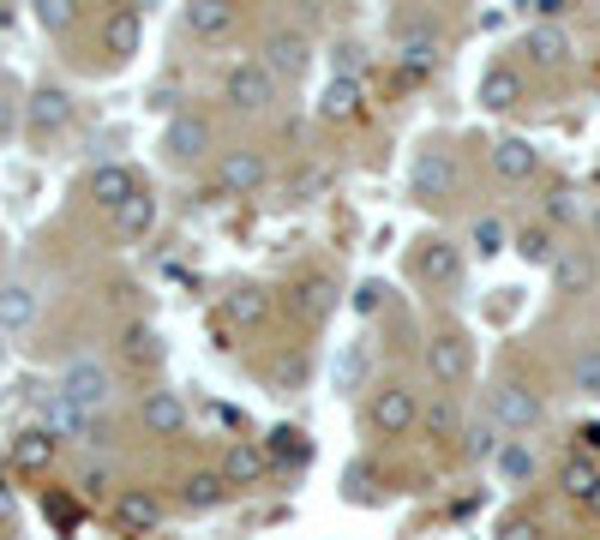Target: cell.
Wrapping results in <instances>:
<instances>
[{
    "label": "cell",
    "mask_w": 600,
    "mask_h": 540,
    "mask_svg": "<svg viewBox=\"0 0 600 540\" xmlns=\"http://www.w3.org/2000/svg\"><path fill=\"white\" fill-rule=\"evenodd\" d=\"M547 216H552V223H570V193H552L547 198Z\"/></svg>",
    "instance_id": "cell-45"
},
{
    "label": "cell",
    "mask_w": 600,
    "mask_h": 540,
    "mask_svg": "<svg viewBox=\"0 0 600 540\" xmlns=\"http://www.w3.org/2000/svg\"><path fill=\"white\" fill-rule=\"evenodd\" d=\"M72 19H79V12H72L67 0H42V7H37V24H42V31H72Z\"/></svg>",
    "instance_id": "cell-39"
},
{
    "label": "cell",
    "mask_w": 600,
    "mask_h": 540,
    "mask_svg": "<svg viewBox=\"0 0 600 540\" xmlns=\"http://www.w3.org/2000/svg\"><path fill=\"white\" fill-rule=\"evenodd\" d=\"M589 235H594V241H600V198H594V204H589Z\"/></svg>",
    "instance_id": "cell-49"
},
{
    "label": "cell",
    "mask_w": 600,
    "mask_h": 540,
    "mask_svg": "<svg viewBox=\"0 0 600 540\" xmlns=\"http://www.w3.org/2000/svg\"><path fill=\"white\" fill-rule=\"evenodd\" d=\"M577 439H582V457H589V450H594V457H600V427H582Z\"/></svg>",
    "instance_id": "cell-47"
},
{
    "label": "cell",
    "mask_w": 600,
    "mask_h": 540,
    "mask_svg": "<svg viewBox=\"0 0 600 540\" xmlns=\"http://www.w3.org/2000/svg\"><path fill=\"white\" fill-rule=\"evenodd\" d=\"M582 276H589V265H582V258H559V283H565V288H577Z\"/></svg>",
    "instance_id": "cell-44"
},
{
    "label": "cell",
    "mask_w": 600,
    "mask_h": 540,
    "mask_svg": "<svg viewBox=\"0 0 600 540\" xmlns=\"http://www.w3.org/2000/svg\"><path fill=\"white\" fill-rule=\"evenodd\" d=\"M258 61H265L276 79H301L306 61H313V42H306V31H271V42H265Z\"/></svg>",
    "instance_id": "cell-15"
},
{
    "label": "cell",
    "mask_w": 600,
    "mask_h": 540,
    "mask_svg": "<svg viewBox=\"0 0 600 540\" xmlns=\"http://www.w3.org/2000/svg\"><path fill=\"white\" fill-rule=\"evenodd\" d=\"M487 420L499 432H535L540 420H547V403H540V390H529V385H517V378H510V385L492 390V415Z\"/></svg>",
    "instance_id": "cell-5"
},
{
    "label": "cell",
    "mask_w": 600,
    "mask_h": 540,
    "mask_svg": "<svg viewBox=\"0 0 600 540\" xmlns=\"http://www.w3.org/2000/svg\"><path fill=\"white\" fill-rule=\"evenodd\" d=\"M67 121H72V96L61 91V84H42V91H31V102H24V126H31L37 139L67 133Z\"/></svg>",
    "instance_id": "cell-11"
},
{
    "label": "cell",
    "mask_w": 600,
    "mask_h": 540,
    "mask_svg": "<svg viewBox=\"0 0 600 540\" xmlns=\"http://www.w3.org/2000/svg\"><path fill=\"white\" fill-rule=\"evenodd\" d=\"M420 427H427L433 439H450V432H457V420H450V408H433V415H420Z\"/></svg>",
    "instance_id": "cell-43"
},
{
    "label": "cell",
    "mask_w": 600,
    "mask_h": 540,
    "mask_svg": "<svg viewBox=\"0 0 600 540\" xmlns=\"http://www.w3.org/2000/svg\"><path fill=\"white\" fill-rule=\"evenodd\" d=\"M499 540H540V522L529 517V510H510V517L499 522Z\"/></svg>",
    "instance_id": "cell-40"
},
{
    "label": "cell",
    "mask_w": 600,
    "mask_h": 540,
    "mask_svg": "<svg viewBox=\"0 0 600 540\" xmlns=\"http://www.w3.org/2000/svg\"><path fill=\"white\" fill-rule=\"evenodd\" d=\"M559 487H565L570 505H589L594 492H600V462L594 457H570L565 469H559Z\"/></svg>",
    "instance_id": "cell-29"
},
{
    "label": "cell",
    "mask_w": 600,
    "mask_h": 540,
    "mask_svg": "<svg viewBox=\"0 0 600 540\" xmlns=\"http://www.w3.org/2000/svg\"><path fill=\"white\" fill-rule=\"evenodd\" d=\"M582 510H589V517H600V492H594V499H589V505H582Z\"/></svg>",
    "instance_id": "cell-50"
},
{
    "label": "cell",
    "mask_w": 600,
    "mask_h": 540,
    "mask_svg": "<svg viewBox=\"0 0 600 540\" xmlns=\"http://www.w3.org/2000/svg\"><path fill=\"white\" fill-rule=\"evenodd\" d=\"M570 390L577 397H600V348H582L577 367H570Z\"/></svg>",
    "instance_id": "cell-36"
},
{
    "label": "cell",
    "mask_w": 600,
    "mask_h": 540,
    "mask_svg": "<svg viewBox=\"0 0 600 540\" xmlns=\"http://www.w3.org/2000/svg\"><path fill=\"white\" fill-rule=\"evenodd\" d=\"M373 480H378V469H373L367 457H355L343 469V492H348V499H373Z\"/></svg>",
    "instance_id": "cell-37"
},
{
    "label": "cell",
    "mask_w": 600,
    "mask_h": 540,
    "mask_svg": "<svg viewBox=\"0 0 600 540\" xmlns=\"http://www.w3.org/2000/svg\"><path fill=\"white\" fill-rule=\"evenodd\" d=\"M228 499V480H223V469H193L181 480V505L186 510H216Z\"/></svg>",
    "instance_id": "cell-25"
},
{
    "label": "cell",
    "mask_w": 600,
    "mask_h": 540,
    "mask_svg": "<svg viewBox=\"0 0 600 540\" xmlns=\"http://www.w3.org/2000/svg\"><path fill=\"white\" fill-rule=\"evenodd\" d=\"M420 390L403 385V378H390V385H378L367 397V427L378 432V439H408V432L420 427Z\"/></svg>",
    "instance_id": "cell-1"
},
{
    "label": "cell",
    "mask_w": 600,
    "mask_h": 540,
    "mask_svg": "<svg viewBox=\"0 0 600 540\" xmlns=\"http://www.w3.org/2000/svg\"><path fill=\"white\" fill-rule=\"evenodd\" d=\"M265 156L258 151H223L216 156V186H223V193H234V198H253L258 186H265Z\"/></svg>",
    "instance_id": "cell-9"
},
{
    "label": "cell",
    "mask_w": 600,
    "mask_h": 540,
    "mask_svg": "<svg viewBox=\"0 0 600 540\" xmlns=\"http://www.w3.org/2000/svg\"><path fill=\"white\" fill-rule=\"evenodd\" d=\"M109 522L121 534H156V529H163V499L144 492V487H121L109 499Z\"/></svg>",
    "instance_id": "cell-6"
},
{
    "label": "cell",
    "mask_w": 600,
    "mask_h": 540,
    "mask_svg": "<svg viewBox=\"0 0 600 540\" xmlns=\"http://www.w3.org/2000/svg\"><path fill=\"white\" fill-rule=\"evenodd\" d=\"M42 313V295L37 283H24V276H12V283H0V330L7 337H19V330H31Z\"/></svg>",
    "instance_id": "cell-12"
},
{
    "label": "cell",
    "mask_w": 600,
    "mask_h": 540,
    "mask_svg": "<svg viewBox=\"0 0 600 540\" xmlns=\"http://www.w3.org/2000/svg\"><path fill=\"white\" fill-rule=\"evenodd\" d=\"M19 109H24V102H12V91L0 84V139H12V126H19Z\"/></svg>",
    "instance_id": "cell-42"
},
{
    "label": "cell",
    "mask_w": 600,
    "mask_h": 540,
    "mask_svg": "<svg viewBox=\"0 0 600 540\" xmlns=\"http://www.w3.org/2000/svg\"><path fill=\"white\" fill-rule=\"evenodd\" d=\"M265 469H271V457H265V445H228V457H223V480H228V492L234 487H258L265 480Z\"/></svg>",
    "instance_id": "cell-21"
},
{
    "label": "cell",
    "mask_w": 600,
    "mask_h": 540,
    "mask_svg": "<svg viewBox=\"0 0 600 540\" xmlns=\"http://www.w3.org/2000/svg\"><path fill=\"white\" fill-rule=\"evenodd\" d=\"M276 84H283V79L253 54V61H234L223 72V102H228V109H241V114H265L276 102Z\"/></svg>",
    "instance_id": "cell-3"
},
{
    "label": "cell",
    "mask_w": 600,
    "mask_h": 540,
    "mask_svg": "<svg viewBox=\"0 0 600 540\" xmlns=\"http://www.w3.org/2000/svg\"><path fill=\"white\" fill-rule=\"evenodd\" d=\"M378 295H385V288H378V283H367V288L355 295V306H360V313H373V306H378Z\"/></svg>",
    "instance_id": "cell-46"
},
{
    "label": "cell",
    "mask_w": 600,
    "mask_h": 540,
    "mask_svg": "<svg viewBox=\"0 0 600 540\" xmlns=\"http://www.w3.org/2000/svg\"><path fill=\"white\" fill-rule=\"evenodd\" d=\"M265 457H276L283 469H288V462H301V469H306L313 445H306V432H295V427H276V432H271V445H265Z\"/></svg>",
    "instance_id": "cell-33"
},
{
    "label": "cell",
    "mask_w": 600,
    "mask_h": 540,
    "mask_svg": "<svg viewBox=\"0 0 600 540\" xmlns=\"http://www.w3.org/2000/svg\"><path fill=\"white\" fill-rule=\"evenodd\" d=\"M450 181H457V156L445 151V144H427V151L415 156V174H408V186H415L420 204H438L450 193Z\"/></svg>",
    "instance_id": "cell-7"
},
{
    "label": "cell",
    "mask_w": 600,
    "mask_h": 540,
    "mask_svg": "<svg viewBox=\"0 0 600 540\" xmlns=\"http://www.w3.org/2000/svg\"><path fill=\"white\" fill-rule=\"evenodd\" d=\"M139 37H144L139 7H114L109 19H102V49H109V61H126V54H139Z\"/></svg>",
    "instance_id": "cell-20"
},
{
    "label": "cell",
    "mask_w": 600,
    "mask_h": 540,
    "mask_svg": "<svg viewBox=\"0 0 600 540\" xmlns=\"http://www.w3.org/2000/svg\"><path fill=\"white\" fill-rule=\"evenodd\" d=\"M54 457H61V445H54L49 427H24L19 439H12V469L19 475H49Z\"/></svg>",
    "instance_id": "cell-16"
},
{
    "label": "cell",
    "mask_w": 600,
    "mask_h": 540,
    "mask_svg": "<svg viewBox=\"0 0 600 540\" xmlns=\"http://www.w3.org/2000/svg\"><path fill=\"white\" fill-rule=\"evenodd\" d=\"M360 102H367L360 79H330V84H325V96H318V114H325V121H355Z\"/></svg>",
    "instance_id": "cell-28"
},
{
    "label": "cell",
    "mask_w": 600,
    "mask_h": 540,
    "mask_svg": "<svg viewBox=\"0 0 600 540\" xmlns=\"http://www.w3.org/2000/svg\"><path fill=\"white\" fill-rule=\"evenodd\" d=\"M420 367H427L433 385H445V390H457L475 378V348H468L462 330H438V337L427 343V355H420Z\"/></svg>",
    "instance_id": "cell-4"
},
{
    "label": "cell",
    "mask_w": 600,
    "mask_h": 540,
    "mask_svg": "<svg viewBox=\"0 0 600 540\" xmlns=\"http://www.w3.org/2000/svg\"><path fill=\"white\" fill-rule=\"evenodd\" d=\"M492 469H499L510 487H529V480H535V450L522 445V439H505L499 457H492Z\"/></svg>",
    "instance_id": "cell-30"
},
{
    "label": "cell",
    "mask_w": 600,
    "mask_h": 540,
    "mask_svg": "<svg viewBox=\"0 0 600 540\" xmlns=\"http://www.w3.org/2000/svg\"><path fill=\"white\" fill-rule=\"evenodd\" d=\"M336 378H343V390H355L360 378H367V348H348L343 367H336Z\"/></svg>",
    "instance_id": "cell-41"
},
{
    "label": "cell",
    "mask_w": 600,
    "mask_h": 540,
    "mask_svg": "<svg viewBox=\"0 0 600 540\" xmlns=\"http://www.w3.org/2000/svg\"><path fill=\"white\" fill-rule=\"evenodd\" d=\"M121 355L133 360L139 373L163 367V330H156V325H126L121 330Z\"/></svg>",
    "instance_id": "cell-27"
},
{
    "label": "cell",
    "mask_w": 600,
    "mask_h": 540,
    "mask_svg": "<svg viewBox=\"0 0 600 540\" xmlns=\"http://www.w3.org/2000/svg\"><path fill=\"white\" fill-rule=\"evenodd\" d=\"M163 151H169V163H199L204 151H211V121H204V114H174V121L163 126Z\"/></svg>",
    "instance_id": "cell-8"
},
{
    "label": "cell",
    "mask_w": 600,
    "mask_h": 540,
    "mask_svg": "<svg viewBox=\"0 0 600 540\" xmlns=\"http://www.w3.org/2000/svg\"><path fill=\"white\" fill-rule=\"evenodd\" d=\"M7 24H12V12H7V7H0V31H7Z\"/></svg>",
    "instance_id": "cell-51"
},
{
    "label": "cell",
    "mask_w": 600,
    "mask_h": 540,
    "mask_svg": "<svg viewBox=\"0 0 600 540\" xmlns=\"http://www.w3.org/2000/svg\"><path fill=\"white\" fill-rule=\"evenodd\" d=\"M223 318H228V325H265V318H271V288H258V283L228 288V295H223Z\"/></svg>",
    "instance_id": "cell-22"
},
{
    "label": "cell",
    "mask_w": 600,
    "mask_h": 540,
    "mask_svg": "<svg viewBox=\"0 0 600 540\" xmlns=\"http://www.w3.org/2000/svg\"><path fill=\"white\" fill-rule=\"evenodd\" d=\"M42 408H49V420H54L61 432H79V439H91V432H96V420H91V415H79V408H72V403L61 397V390H54V397L42 403Z\"/></svg>",
    "instance_id": "cell-34"
},
{
    "label": "cell",
    "mask_w": 600,
    "mask_h": 540,
    "mask_svg": "<svg viewBox=\"0 0 600 540\" xmlns=\"http://www.w3.org/2000/svg\"><path fill=\"white\" fill-rule=\"evenodd\" d=\"M295 295H301L306 325H325V318H330V306H336V283H330V276H306V283L295 288Z\"/></svg>",
    "instance_id": "cell-31"
},
{
    "label": "cell",
    "mask_w": 600,
    "mask_h": 540,
    "mask_svg": "<svg viewBox=\"0 0 600 540\" xmlns=\"http://www.w3.org/2000/svg\"><path fill=\"white\" fill-rule=\"evenodd\" d=\"M54 390H61L79 415L96 420L102 408H109V397H114V373L102 367L96 355H79V360H67V367H61V385H54Z\"/></svg>",
    "instance_id": "cell-2"
},
{
    "label": "cell",
    "mask_w": 600,
    "mask_h": 540,
    "mask_svg": "<svg viewBox=\"0 0 600 540\" xmlns=\"http://www.w3.org/2000/svg\"><path fill=\"white\" fill-rule=\"evenodd\" d=\"M234 24H241V7H228V0H193L186 7V31L199 42H223Z\"/></svg>",
    "instance_id": "cell-17"
},
{
    "label": "cell",
    "mask_w": 600,
    "mask_h": 540,
    "mask_svg": "<svg viewBox=\"0 0 600 540\" xmlns=\"http://www.w3.org/2000/svg\"><path fill=\"white\" fill-rule=\"evenodd\" d=\"M438 37H427V31H403V42H397V72L403 79H427V72L438 67Z\"/></svg>",
    "instance_id": "cell-23"
},
{
    "label": "cell",
    "mask_w": 600,
    "mask_h": 540,
    "mask_svg": "<svg viewBox=\"0 0 600 540\" xmlns=\"http://www.w3.org/2000/svg\"><path fill=\"white\" fill-rule=\"evenodd\" d=\"M468 241H475V253H505L510 246V228L499 223V216H475V228H468Z\"/></svg>",
    "instance_id": "cell-35"
},
{
    "label": "cell",
    "mask_w": 600,
    "mask_h": 540,
    "mask_svg": "<svg viewBox=\"0 0 600 540\" xmlns=\"http://www.w3.org/2000/svg\"><path fill=\"white\" fill-rule=\"evenodd\" d=\"M522 96H529V79L510 61H492L487 79H480V102H487L492 114H510V109H522Z\"/></svg>",
    "instance_id": "cell-14"
},
{
    "label": "cell",
    "mask_w": 600,
    "mask_h": 540,
    "mask_svg": "<svg viewBox=\"0 0 600 540\" xmlns=\"http://www.w3.org/2000/svg\"><path fill=\"white\" fill-rule=\"evenodd\" d=\"M570 54H577V42H570L565 24H535L529 31V61L535 67H565Z\"/></svg>",
    "instance_id": "cell-24"
},
{
    "label": "cell",
    "mask_w": 600,
    "mask_h": 540,
    "mask_svg": "<svg viewBox=\"0 0 600 540\" xmlns=\"http://www.w3.org/2000/svg\"><path fill=\"white\" fill-rule=\"evenodd\" d=\"M139 420H144V432H156V439H181L186 432V403L174 397V390H144Z\"/></svg>",
    "instance_id": "cell-13"
},
{
    "label": "cell",
    "mask_w": 600,
    "mask_h": 540,
    "mask_svg": "<svg viewBox=\"0 0 600 540\" xmlns=\"http://www.w3.org/2000/svg\"><path fill=\"white\" fill-rule=\"evenodd\" d=\"M0 529H12V492L0 487Z\"/></svg>",
    "instance_id": "cell-48"
},
{
    "label": "cell",
    "mask_w": 600,
    "mask_h": 540,
    "mask_svg": "<svg viewBox=\"0 0 600 540\" xmlns=\"http://www.w3.org/2000/svg\"><path fill=\"white\" fill-rule=\"evenodd\" d=\"M144 193V181H139V169H126V163H96L91 169V198L102 204V211H121V204H133Z\"/></svg>",
    "instance_id": "cell-10"
},
{
    "label": "cell",
    "mask_w": 600,
    "mask_h": 540,
    "mask_svg": "<svg viewBox=\"0 0 600 540\" xmlns=\"http://www.w3.org/2000/svg\"><path fill=\"white\" fill-rule=\"evenodd\" d=\"M517 253L529 258V265H552V258H559V241H552L547 223H529V228L517 235Z\"/></svg>",
    "instance_id": "cell-32"
},
{
    "label": "cell",
    "mask_w": 600,
    "mask_h": 540,
    "mask_svg": "<svg viewBox=\"0 0 600 540\" xmlns=\"http://www.w3.org/2000/svg\"><path fill=\"white\" fill-rule=\"evenodd\" d=\"M415 265H420V276H427V283H462V246L457 241H420V253H415Z\"/></svg>",
    "instance_id": "cell-18"
},
{
    "label": "cell",
    "mask_w": 600,
    "mask_h": 540,
    "mask_svg": "<svg viewBox=\"0 0 600 540\" xmlns=\"http://www.w3.org/2000/svg\"><path fill=\"white\" fill-rule=\"evenodd\" d=\"M492 174H499V181H535V174H540V151H535V144L529 139H499V144H492Z\"/></svg>",
    "instance_id": "cell-19"
},
{
    "label": "cell",
    "mask_w": 600,
    "mask_h": 540,
    "mask_svg": "<svg viewBox=\"0 0 600 540\" xmlns=\"http://www.w3.org/2000/svg\"><path fill=\"white\" fill-rule=\"evenodd\" d=\"M499 445H505V432L492 427V420H480V427H468V445H462V450L480 462V457H499Z\"/></svg>",
    "instance_id": "cell-38"
},
{
    "label": "cell",
    "mask_w": 600,
    "mask_h": 540,
    "mask_svg": "<svg viewBox=\"0 0 600 540\" xmlns=\"http://www.w3.org/2000/svg\"><path fill=\"white\" fill-rule=\"evenodd\" d=\"M109 223H114V235H121V241H144V235L156 228V193L144 186V193H139L133 204H121V211H114Z\"/></svg>",
    "instance_id": "cell-26"
}]
</instances>
